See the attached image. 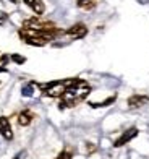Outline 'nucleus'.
<instances>
[{
	"mask_svg": "<svg viewBox=\"0 0 149 159\" xmlns=\"http://www.w3.org/2000/svg\"><path fill=\"white\" fill-rule=\"evenodd\" d=\"M136 135H138V128H136V127H131V128H128V130H125V132L115 140L113 146H115V148H122V146H125L128 141H131Z\"/></svg>",
	"mask_w": 149,
	"mask_h": 159,
	"instance_id": "39448f33",
	"label": "nucleus"
},
{
	"mask_svg": "<svg viewBox=\"0 0 149 159\" xmlns=\"http://www.w3.org/2000/svg\"><path fill=\"white\" fill-rule=\"evenodd\" d=\"M24 5H28L29 8L36 13L37 16L41 15H44V11H46V3L42 2V0H23Z\"/></svg>",
	"mask_w": 149,
	"mask_h": 159,
	"instance_id": "6e6552de",
	"label": "nucleus"
},
{
	"mask_svg": "<svg viewBox=\"0 0 149 159\" xmlns=\"http://www.w3.org/2000/svg\"><path fill=\"white\" fill-rule=\"evenodd\" d=\"M72 157H73V151L70 149V148H65L55 159H72Z\"/></svg>",
	"mask_w": 149,
	"mask_h": 159,
	"instance_id": "ddd939ff",
	"label": "nucleus"
},
{
	"mask_svg": "<svg viewBox=\"0 0 149 159\" xmlns=\"http://www.w3.org/2000/svg\"><path fill=\"white\" fill-rule=\"evenodd\" d=\"M63 34L68 36L70 39H83V38H86V34H88V26L84 25V23H76L73 26H70L68 30L63 31Z\"/></svg>",
	"mask_w": 149,
	"mask_h": 159,
	"instance_id": "20e7f679",
	"label": "nucleus"
},
{
	"mask_svg": "<svg viewBox=\"0 0 149 159\" xmlns=\"http://www.w3.org/2000/svg\"><path fill=\"white\" fill-rule=\"evenodd\" d=\"M7 71H8V70H7L3 65H0V73H7Z\"/></svg>",
	"mask_w": 149,
	"mask_h": 159,
	"instance_id": "f3484780",
	"label": "nucleus"
},
{
	"mask_svg": "<svg viewBox=\"0 0 149 159\" xmlns=\"http://www.w3.org/2000/svg\"><path fill=\"white\" fill-rule=\"evenodd\" d=\"M76 5H78V8L89 11V10H94L96 8L97 0H76Z\"/></svg>",
	"mask_w": 149,
	"mask_h": 159,
	"instance_id": "9d476101",
	"label": "nucleus"
},
{
	"mask_svg": "<svg viewBox=\"0 0 149 159\" xmlns=\"http://www.w3.org/2000/svg\"><path fill=\"white\" fill-rule=\"evenodd\" d=\"M115 99H117V96L113 94L112 98H109V99H105V101H102V102H91L89 106H91V107H105V106H109V104H112V102H113V101H115Z\"/></svg>",
	"mask_w": 149,
	"mask_h": 159,
	"instance_id": "f8f14e48",
	"label": "nucleus"
},
{
	"mask_svg": "<svg viewBox=\"0 0 149 159\" xmlns=\"http://www.w3.org/2000/svg\"><path fill=\"white\" fill-rule=\"evenodd\" d=\"M89 93H91V86L88 81L80 78H73L72 84L68 86L67 91L63 93V96L60 98V109L78 106L89 96Z\"/></svg>",
	"mask_w": 149,
	"mask_h": 159,
	"instance_id": "f257e3e1",
	"label": "nucleus"
},
{
	"mask_svg": "<svg viewBox=\"0 0 149 159\" xmlns=\"http://www.w3.org/2000/svg\"><path fill=\"white\" fill-rule=\"evenodd\" d=\"M72 81H73V78L55 80V81H49V83H37V86L47 98H62L63 93L67 91V88L72 84Z\"/></svg>",
	"mask_w": 149,
	"mask_h": 159,
	"instance_id": "7ed1b4c3",
	"label": "nucleus"
},
{
	"mask_svg": "<svg viewBox=\"0 0 149 159\" xmlns=\"http://www.w3.org/2000/svg\"><path fill=\"white\" fill-rule=\"evenodd\" d=\"M10 60H11V62H15V63H20V65L26 62L24 57H21V55H18V54H13V55L10 57Z\"/></svg>",
	"mask_w": 149,
	"mask_h": 159,
	"instance_id": "4468645a",
	"label": "nucleus"
},
{
	"mask_svg": "<svg viewBox=\"0 0 149 159\" xmlns=\"http://www.w3.org/2000/svg\"><path fill=\"white\" fill-rule=\"evenodd\" d=\"M149 102V96L146 94H133L128 98V107L130 109H139Z\"/></svg>",
	"mask_w": 149,
	"mask_h": 159,
	"instance_id": "423d86ee",
	"label": "nucleus"
},
{
	"mask_svg": "<svg viewBox=\"0 0 149 159\" xmlns=\"http://www.w3.org/2000/svg\"><path fill=\"white\" fill-rule=\"evenodd\" d=\"M34 120V114L29 111V109H24L18 114V125L21 127H28L31 125V122Z\"/></svg>",
	"mask_w": 149,
	"mask_h": 159,
	"instance_id": "1a4fd4ad",
	"label": "nucleus"
},
{
	"mask_svg": "<svg viewBox=\"0 0 149 159\" xmlns=\"http://www.w3.org/2000/svg\"><path fill=\"white\" fill-rule=\"evenodd\" d=\"M88 144V153H93V151H96V146L93 143H86Z\"/></svg>",
	"mask_w": 149,
	"mask_h": 159,
	"instance_id": "dca6fc26",
	"label": "nucleus"
},
{
	"mask_svg": "<svg viewBox=\"0 0 149 159\" xmlns=\"http://www.w3.org/2000/svg\"><path fill=\"white\" fill-rule=\"evenodd\" d=\"M0 135L3 136L7 141L13 140V132H11V125H10V120L7 117H0Z\"/></svg>",
	"mask_w": 149,
	"mask_h": 159,
	"instance_id": "0eeeda50",
	"label": "nucleus"
},
{
	"mask_svg": "<svg viewBox=\"0 0 149 159\" xmlns=\"http://www.w3.org/2000/svg\"><path fill=\"white\" fill-rule=\"evenodd\" d=\"M7 18H8V15H7L5 11H0V25H2V23H3V21H5Z\"/></svg>",
	"mask_w": 149,
	"mask_h": 159,
	"instance_id": "2eb2a0df",
	"label": "nucleus"
},
{
	"mask_svg": "<svg viewBox=\"0 0 149 159\" xmlns=\"http://www.w3.org/2000/svg\"><path fill=\"white\" fill-rule=\"evenodd\" d=\"M21 28H26V30H34V31H41V33H47V34L55 36V38H59L60 34H63V31L59 30L55 23H52V21H47V20H42L41 16L26 18V20L23 21V26H21Z\"/></svg>",
	"mask_w": 149,
	"mask_h": 159,
	"instance_id": "f03ea898",
	"label": "nucleus"
},
{
	"mask_svg": "<svg viewBox=\"0 0 149 159\" xmlns=\"http://www.w3.org/2000/svg\"><path fill=\"white\" fill-rule=\"evenodd\" d=\"M21 94L24 98H31L34 94V83H28L23 86V89H21Z\"/></svg>",
	"mask_w": 149,
	"mask_h": 159,
	"instance_id": "9b49d317",
	"label": "nucleus"
}]
</instances>
